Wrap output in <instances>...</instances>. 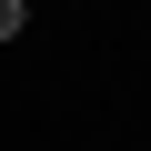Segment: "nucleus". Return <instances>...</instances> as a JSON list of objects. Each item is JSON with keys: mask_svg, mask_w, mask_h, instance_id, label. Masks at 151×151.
Wrapping results in <instances>:
<instances>
[{"mask_svg": "<svg viewBox=\"0 0 151 151\" xmlns=\"http://www.w3.org/2000/svg\"><path fill=\"white\" fill-rule=\"evenodd\" d=\"M10 30H20V0H0V40H10Z\"/></svg>", "mask_w": 151, "mask_h": 151, "instance_id": "1", "label": "nucleus"}]
</instances>
